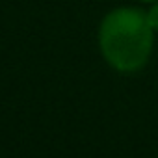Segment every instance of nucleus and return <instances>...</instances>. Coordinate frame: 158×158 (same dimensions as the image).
<instances>
[{"mask_svg":"<svg viewBox=\"0 0 158 158\" xmlns=\"http://www.w3.org/2000/svg\"><path fill=\"white\" fill-rule=\"evenodd\" d=\"M99 47L114 69L121 73L141 69L152 50V28L147 13L136 8L110 11L99 28Z\"/></svg>","mask_w":158,"mask_h":158,"instance_id":"nucleus-1","label":"nucleus"},{"mask_svg":"<svg viewBox=\"0 0 158 158\" xmlns=\"http://www.w3.org/2000/svg\"><path fill=\"white\" fill-rule=\"evenodd\" d=\"M147 21H149L151 28L158 32V0H156V2L151 6V10L147 11Z\"/></svg>","mask_w":158,"mask_h":158,"instance_id":"nucleus-2","label":"nucleus"},{"mask_svg":"<svg viewBox=\"0 0 158 158\" xmlns=\"http://www.w3.org/2000/svg\"><path fill=\"white\" fill-rule=\"evenodd\" d=\"M139 2H156V0H139Z\"/></svg>","mask_w":158,"mask_h":158,"instance_id":"nucleus-3","label":"nucleus"}]
</instances>
